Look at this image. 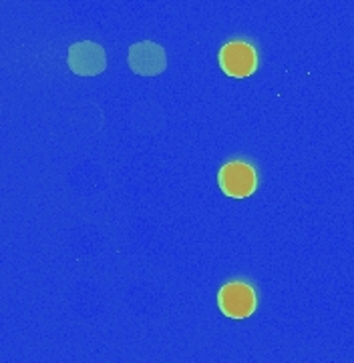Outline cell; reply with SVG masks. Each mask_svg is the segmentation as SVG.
Returning a JSON list of instances; mask_svg holds the SVG:
<instances>
[{
	"mask_svg": "<svg viewBox=\"0 0 354 363\" xmlns=\"http://www.w3.org/2000/svg\"><path fill=\"white\" fill-rule=\"evenodd\" d=\"M256 291L246 281H230L218 293L220 311L230 319H248L256 311Z\"/></svg>",
	"mask_w": 354,
	"mask_h": 363,
	"instance_id": "1",
	"label": "cell"
},
{
	"mask_svg": "<svg viewBox=\"0 0 354 363\" xmlns=\"http://www.w3.org/2000/svg\"><path fill=\"white\" fill-rule=\"evenodd\" d=\"M220 67L232 79H246L258 67L256 48L244 40H232L220 50Z\"/></svg>",
	"mask_w": 354,
	"mask_h": 363,
	"instance_id": "3",
	"label": "cell"
},
{
	"mask_svg": "<svg viewBox=\"0 0 354 363\" xmlns=\"http://www.w3.org/2000/svg\"><path fill=\"white\" fill-rule=\"evenodd\" d=\"M67 62H69V69L79 77H97L105 71L107 67L105 50L91 40L75 43L69 48Z\"/></svg>",
	"mask_w": 354,
	"mask_h": 363,
	"instance_id": "4",
	"label": "cell"
},
{
	"mask_svg": "<svg viewBox=\"0 0 354 363\" xmlns=\"http://www.w3.org/2000/svg\"><path fill=\"white\" fill-rule=\"evenodd\" d=\"M218 185L232 199H246L250 197L256 185H258V177L254 167H250L244 161H232L224 164L218 173Z\"/></svg>",
	"mask_w": 354,
	"mask_h": 363,
	"instance_id": "2",
	"label": "cell"
},
{
	"mask_svg": "<svg viewBox=\"0 0 354 363\" xmlns=\"http://www.w3.org/2000/svg\"><path fill=\"white\" fill-rule=\"evenodd\" d=\"M129 69L135 74H141V77H155V74H161L166 71L167 67V57L166 50L155 45L151 40H145V43H137L129 48Z\"/></svg>",
	"mask_w": 354,
	"mask_h": 363,
	"instance_id": "5",
	"label": "cell"
}]
</instances>
